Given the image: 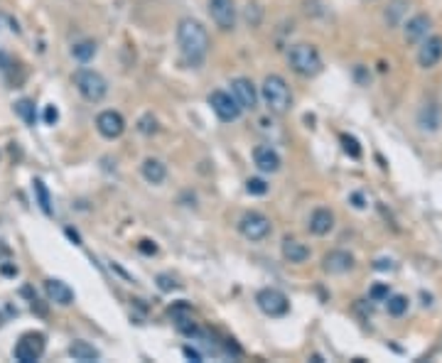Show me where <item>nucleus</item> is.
Wrapping results in <instances>:
<instances>
[{
	"mask_svg": "<svg viewBox=\"0 0 442 363\" xmlns=\"http://www.w3.org/2000/svg\"><path fill=\"white\" fill-rule=\"evenodd\" d=\"M418 125L423 133H437L442 125V109L435 101L423 103V109L418 111Z\"/></svg>",
	"mask_w": 442,
	"mask_h": 363,
	"instance_id": "15",
	"label": "nucleus"
},
{
	"mask_svg": "<svg viewBox=\"0 0 442 363\" xmlns=\"http://www.w3.org/2000/svg\"><path fill=\"white\" fill-rule=\"evenodd\" d=\"M15 113L20 115L27 125H35V120H37V113H35V103L30 101V98H20V101L15 103Z\"/></svg>",
	"mask_w": 442,
	"mask_h": 363,
	"instance_id": "25",
	"label": "nucleus"
},
{
	"mask_svg": "<svg viewBox=\"0 0 442 363\" xmlns=\"http://www.w3.org/2000/svg\"><path fill=\"white\" fill-rule=\"evenodd\" d=\"M351 201H354L356 209H364V199H362V194H351Z\"/></svg>",
	"mask_w": 442,
	"mask_h": 363,
	"instance_id": "36",
	"label": "nucleus"
},
{
	"mask_svg": "<svg viewBox=\"0 0 442 363\" xmlns=\"http://www.w3.org/2000/svg\"><path fill=\"white\" fill-rule=\"evenodd\" d=\"M182 353L189 358V361H195V363H202V361H204V356H202V353L197 351L195 346H184V348H182Z\"/></svg>",
	"mask_w": 442,
	"mask_h": 363,
	"instance_id": "33",
	"label": "nucleus"
},
{
	"mask_svg": "<svg viewBox=\"0 0 442 363\" xmlns=\"http://www.w3.org/2000/svg\"><path fill=\"white\" fill-rule=\"evenodd\" d=\"M246 192L251 196H263L265 192H268V185H265V179H260V177H251L246 182Z\"/></svg>",
	"mask_w": 442,
	"mask_h": 363,
	"instance_id": "29",
	"label": "nucleus"
},
{
	"mask_svg": "<svg viewBox=\"0 0 442 363\" xmlns=\"http://www.w3.org/2000/svg\"><path fill=\"white\" fill-rule=\"evenodd\" d=\"M260 98L268 106L270 113L275 115H285L292 109V93L288 82L281 74H268L263 79V86H260Z\"/></svg>",
	"mask_w": 442,
	"mask_h": 363,
	"instance_id": "2",
	"label": "nucleus"
},
{
	"mask_svg": "<svg viewBox=\"0 0 442 363\" xmlns=\"http://www.w3.org/2000/svg\"><path fill=\"white\" fill-rule=\"evenodd\" d=\"M256 304L260 307V312L268 317H285L290 312V302H288L285 292L275 288H263L256 295Z\"/></svg>",
	"mask_w": 442,
	"mask_h": 363,
	"instance_id": "6",
	"label": "nucleus"
},
{
	"mask_svg": "<svg viewBox=\"0 0 442 363\" xmlns=\"http://www.w3.org/2000/svg\"><path fill=\"white\" fill-rule=\"evenodd\" d=\"M67 236H69V239L74 241L76 245H81V239H79V233H76V231H71V228H67Z\"/></svg>",
	"mask_w": 442,
	"mask_h": 363,
	"instance_id": "37",
	"label": "nucleus"
},
{
	"mask_svg": "<svg viewBox=\"0 0 442 363\" xmlns=\"http://www.w3.org/2000/svg\"><path fill=\"white\" fill-rule=\"evenodd\" d=\"M440 59H442V37L440 35H432L418 49V64L423 69H432Z\"/></svg>",
	"mask_w": 442,
	"mask_h": 363,
	"instance_id": "12",
	"label": "nucleus"
},
{
	"mask_svg": "<svg viewBox=\"0 0 442 363\" xmlns=\"http://www.w3.org/2000/svg\"><path fill=\"white\" fill-rule=\"evenodd\" d=\"M69 356H74V361H98L101 358V353H98V348H94L91 344L87 342H71L69 344Z\"/></svg>",
	"mask_w": 442,
	"mask_h": 363,
	"instance_id": "21",
	"label": "nucleus"
},
{
	"mask_svg": "<svg viewBox=\"0 0 442 363\" xmlns=\"http://www.w3.org/2000/svg\"><path fill=\"white\" fill-rule=\"evenodd\" d=\"M71 57H74L76 62H81V64L91 62L94 57H96V42H94V39H81V42H76L74 47H71Z\"/></svg>",
	"mask_w": 442,
	"mask_h": 363,
	"instance_id": "22",
	"label": "nucleus"
},
{
	"mask_svg": "<svg viewBox=\"0 0 442 363\" xmlns=\"http://www.w3.org/2000/svg\"><path fill=\"white\" fill-rule=\"evenodd\" d=\"M138 131H141L143 136H155V133L160 131V128H157L155 115H152V113L141 115V118H138Z\"/></svg>",
	"mask_w": 442,
	"mask_h": 363,
	"instance_id": "27",
	"label": "nucleus"
},
{
	"mask_svg": "<svg viewBox=\"0 0 442 363\" xmlns=\"http://www.w3.org/2000/svg\"><path fill=\"white\" fill-rule=\"evenodd\" d=\"M44 346H47V344H44V334L30 331V334L20 336V342L15 344L12 356H15V361H20V363H35L44 353Z\"/></svg>",
	"mask_w": 442,
	"mask_h": 363,
	"instance_id": "7",
	"label": "nucleus"
},
{
	"mask_svg": "<svg viewBox=\"0 0 442 363\" xmlns=\"http://www.w3.org/2000/svg\"><path fill=\"white\" fill-rule=\"evenodd\" d=\"M405 6H408L405 0H394L389 6V10H386V22H389V25H398L400 15L405 12Z\"/></svg>",
	"mask_w": 442,
	"mask_h": 363,
	"instance_id": "26",
	"label": "nucleus"
},
{
	"mask_svg": "<svg viewBox=\"0 0 442 363\" xmlns=\"http://www.w3.org/2000/svg\"><path fill=\"white\" fill-rule=\"evenodd\" d=\"M177 44L179 52H182V59L187 62L189 66H200L202 62L209 55V32L195 17H182L177 22Z\"/></svg>",
	"mask_w": 442,
	"mask_h": 363,
	"instance_id": "1",
	"label": "nucleus"
},
{
	"mask_svg": "<svg viewBox=\"0 0 442 363\" xmlns=\"http://www.w3.org/2000/svg\"><path fill=\"white\" fill-rule=\"evenodd\" d=\"M254 162H256V167L260 169V172H265V174H273V172H278L281 169V155L273 150L270 145H258L254 150Z\"/></svg>",
	"mask_w": 442,
	"mask_h": 363,
	"instance_id": "16",
	"label": "nucleus"
},
{
	"mask_svg": "<svg viewBox=\"0 0 442 363\" xmlns=\"http://www.w3.org/2000/svg\"><path fill=\"white\" fill-rule=\"evenodd\" d=\"M33 189H35V196H37V204H39V209H42L44 214H52V199H49V189H47V185H44L42 179H35L33 182Z\"/></svg>",
	"mask_w": 442,
	"mask_h": 363,
	"instance_id": "23",
	"label": "nucleus"
},
{
	"mask_svg": "<svg viewBox=\"0 0 442 363\" xmlns=\"http://www.w3.org/2000/svg\"><path fill=\"white\" fill-rule=\"evenodd\" d=\"M57 120H60V111H57V106H47V109H44V123L54 125Z\"/></svg>",
	"mask_w": 442,
	"mask_h": 363,
	"instance_id": "32",
	"label": "nucleus"
},
{
	"mask_svg": "<svg viewBox=\"0 0 442 363\" xmlns=\"http://www.w3.org/2000/svg\"><path fill=\"white\" fill-rule=\"evenodd\" d=\"M389 285H383V282H378V285H373L371 288V299H386L389 297Z\"/></svg>",
	"mask_w": 442,
	"mask_h": 363,
	"instance_id": "31",
	"label": "nucleus"
},
{
	"mask_svg": "<svg viewBox=\"0 0 442 363\" xmlns=\"http://www.w3.org/2000/svg\"><path fill=\"white\" fill-rule=\"evenodd\" d=\"M0 270H3V275H17V268L15 266H10V263H3V266H0Z\"/></svg>",
	"mask_w": 442,
	"mask_h": 363,
	"instance_id": "35",
	"label": "nucleus"
},
{
	"mask_svg": "<svg viewBox=\"0 0 442 363\" xmlns=\"http://www.w3.org/2000/svg\"><path fill=\"white\" fill-rule=\"evenodd\" d=\"M74 86L81 93V98H87L89 103H98L106 98L108 82L98 74L96 69H79L74 74Z\"/></svg>",
	"mask_w": 442,
	"mask_h": 363,
	"instance_id": "4",
	"label": "nucleus"
},
{
	"mask_svg": "<svg viewBox=\"0 0 442 363\" xmlns=\"http://www.w3.org/2000/svg\"><path fill=\"white\" fill-rule=\"evenodd\" d=\"M209 106L211 111L216 113V118L224 120V123H233V120L241 118V106L238 101L227 91H211L209 93Z\"/></svg>",
	"mask_w": 442,
	"mask_h": 363,
	"instance_id": "8",
	"label": "nucleus"
},
{
	"mask_svg": "<svg viewBox=\"0 0 442 363\" xmlns=\"http://www.w3.org/2000/svg\"><path fill=\"white\" fill-rule=\"evenodd\" d=\"M231 96L236 98L243 111H254L258 106V89L246 76H236L231 82Z\"/></svg>",
	"mask_w": 442,
	"mask_h": 363,
	"instance_id": "10",
	"label": "nucleus"
},
{
	"mask_svg": "<svg viewBox=\"0 0 442 363\" xmlns=\"http://www.w3.org/2000/svg\"><path fill=\"white\" fill-rule=\"evenodd\" d=\"M281 250H283V258H285L288 263H305L310 258V248L305 243H300L297 239H283V245H281Z\"/></svg>",
	"mask_w": 442,
	"mask_h": 363,
	"instance_id": "19",
	"label": "nucleus"
},
{
	"mask_svg": "<svg viewBox=\"0 0 442 363\" xmlns=\"http://www.w3.org/2000/svg\"><path fill=\"white\" fill-rule=\"evenodd\" d=\"M44 292H47L49 302L60 304V307H69L74 302V290L67 282L57 280V277H47L44 280Z\"/></svg>",
	"mask_w": 442,
	"mask_h": 363,
	"instance_id": "13",
	"label": "nucleus"
},
{
	"mask_svg": "<svg viewBox=\"0 0 442 363\" xmlns=\"http://www.w3.org/2000/svg\"><path fill=\"white\" fill-rule=\"evenodd\" d=\"M0 326H3V317H0Z\"/></svg>",
	"mask_w": 442,
	"mask_h": 363,
	"instance_id": "40",
	"label": "nucleus"
},
{
	"mask_svg": "<svg viewBox=\"0 0 442 363\" xmlns=\"http://www.w3.org/2000/svg\"><path fill=\"white\" fill-rule=\"evenodd\" d=\"M342 145H344V152L349 155V158H354V160H359L362 158V145H359V140H356L354 136H342Z\"/></svg>",
	"mask_w": 442,
	"mask_h": 363,
	"instance_id": "28",
	"label": "nucleus"
},
{
	"mask_svg": "<svg viewBox=\"0 0 442 363\" xmlns=\"http://www.w3.org/2000/svg\"><path fill=\"white\" fill-rule=\"evenodd\" d=\"M427 30H430V17H427V15H416V17H410L408 25H405V30H403L405 42H408V44L421 42V39L427 35Z\"/></svg>",
	"mask_w": 442,
	"mask_h": 363,
	"instance_id": "18",
	"label": "nucleus"
},
{
	"mask_svg": "<svg viewBox=\"0 0 442 363\" xmlns=\"http://www.w3.org/2000/svg\"><path fill=\"white\" fill-rule=\"evenodd\" d=\"M288 64L295 74L305 76V79H312L322 71V57H319L317 47L308 42L292 44L290 52H288Z\"/></svg>",
	"mask_w": 442,
	"mask_h": 363,
	"instance_id": "3",
	"label": "nucleus"
},
{
	"mask_svg": "<svg viewBox=\"0 0 442 363\" xmlns=\"http://www.w3.org/2000/svg\"><path fill=\"white\" fill-rule=\"evenodd\" d=\"M386 309H389L391 317H403L408 312V297H403V295H389L386 297Z\"/></svg>",
	"mask_w": 442,
	"mask_h": 363,
	"instance_id": "24",
	"label": "nucleus"
},
{
	"mask_svg": "<svg viewBox=\"0 0 442 363\" xmlns=\"http://www.w3.org/2000/svg\"><path fill=\"white\" fill-rule=\"evenodd\" d=\"M238 231H241V236L246 241H254V243H258V241H265L270 236V231H273V223H270V218L265 216V214L246 212L241 216V221H238Z\"/></svg>",
	"mask_w": 442,
	"mask_h": 363,
	"instance_id": "5",
	"label": "nucleus"
},
{
	"mask_svg": "<svg viewBox=\"0 0 442 363\" xmlns=\"http://www.w3.org/2000/svg\"><path fill=\"white\" fill-rule=\"evenodd\" d=\"M378 270H386V268H391V261H378Z\"/></svg>",
	"mask_w": 442,
	"mask_h": 363,
	"instance_id": "38",
	"label": "nucleus"
},
{
	"mask_svg": "<svg viewBox=\"0 0 442 363\" xmlns=\"http://www.w3.org/2000/svg\"><path fill=\"white\" fill-rule=\"evenodd\" d=\"M96 131L101 133L106 140H116L123 136L125 131V118L118 111H101L96 115Z\"/></svg>",
	"mask_w": 442,
	"mask_h": 363,
	"instance_id": "11",
	"label": "nucleus"
},
{
	"mask_svg": "<svg viewBox=\"0 0 442 363\" xmlns=\"http://www.w3.org/2000/svg\"><path fill=\"white\" fill-rule=\"evenodd\" d=\"M332 228H335V214L329 212V209H315L308 221V231L312 236H327Z\"/></svg>",
	"mask_w": 442,
	"mask_h": 363,
	"instance_id": "17",
	"label": "nucleus"
},
{
	"mask_svg": "<svg viewBox=\"0 0 442 363\" xmlns=\"http://www.w3.org/2000/svg\"><path fill=\"white\" fill-rule=\"evenodd\" d=\"M157 288H160L162 292H173V290H177V282L170 275H157Z\"/></svg>",
	"mask_w": 442,
	"mask_h": 363,
	"instance_id": "30",
	"label": "nucleus"
},
{
	"mask_svg": "<svg viewBox=\"0 0 442 363\" xmlns=\"http://www.w3.org/2000/svg\"><path fill=\"white\" fill-rule=\"evenodd\" d=\"M138 248H141L145 255H155L157 253V245L152 243V241H141V245H138Z\"/></svg>",
	"mask_w": 442,
	"mask_h": 363,
	"instance_id": "34",
	"label": "nucleus"
},
{
	"mask_svg": "<svg viewBox=\"0 0 442 363\" xmlns=\"http://www.w3.org/2000/svg\"><path fill=\"white\" fill-rule=\"evenodd\" d=\"M141 172H143V179H145L148 185H162L165 177H168V167L155 158H148L145 162H143Z\"/></svg>",
	"mask_w": 442,
	"mask_h": 363,
	"instance_id": "20",
	"label": "nucleus"
},
{
	"mask_svg": "<svg viewBox=\"0 0 442 363\" xmlns=\"http://www.w3.org/2000/svg\"><path fill=\"white\" fill-rule=\"evenodd\" d=\"M3 255H8V248L3 243H0V258H3Z\"/></svg>",
	"mask_w": 442,
	"mask_h": 363,
	"instance_id": "39",
	"label": "nucleus"
},
{
	"mask_svg": "<svg viewBox=\"0 0 442 363\" xmlns=\"http://www.w3.org/2000/svg\"><path fill=\"white\" fill-rule=\"evenodd\" d=\"M209 15L214 25L224 32L236 28V6L233 0H209Z\"/></svg>",
	"mask_w": 442,
	"mask_h": 363,
	"instance_id": "9",
	"label": "nucleus"
},
{
	"mask_svg": "<svg viewBox=\"0 0 442 363\" xmlns=\"http://www.w3.org/2000/svg\"><path fill=\"white\" fill-rule=\"evenodd\" d=\"M322 268L329 275H344L354 268V255L346 253V250H332V253L324 255Z\"/></svg>",
	"mask_w": 442,
	"mask_h": 363,
	"instance_id": "14",
	"label": "nucleus"
}]
</instances>
